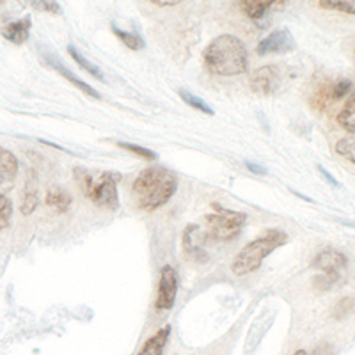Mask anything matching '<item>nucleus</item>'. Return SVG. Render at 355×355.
Here are the masks:
<instances>
[{"instance_id": "f03ea898", "label": "nucleus", "mask_w": 355, "mask_h": 355, "mask_svg": "<svg viewBox=\"0 0 355 355\" xmlns=\"http://www.w3.org/2000/svg\"><path fill=\"white\" fill-rule=\"evenodd\" d=\"M205 66L217 77H234L243 75L249 69V55L245 44L233 34L217 36L206 46Z\"/></svg>"}, {"instance_id": "6ab92c4d", "label": "nucleus", "mask_w": 355, "mask_h": 355, "mask_svg": "<svg viewBox=\"0 0 355 355\" xmlns=\"http://www.w3.org/2000/svg\"><path fill=\"white\" fill-rule=\"evenodd\" d=\"M112 33L116 34L117 40L121 41L123 44H125L126 49L130 50H142L146 46L144 40H142L139 34L135 33H126V31H119V28L116 27V25H112Z\"/></svg>"}, {"instance_id": "423d86ee", "label": "nucleus", "mask_w": 355, "mask_h": 355, "mask_svg": "<svg viewBox=\"0 0 355 355\" xmlns=\"http://www.w3.org/2000/svg\"><path fill=\"white\" fill-rule=\"evenodd\" d=\"M178 295V272L173 265H164L160 272V283H158L155 309L169 311L173 309Z\"/></svg>"}, {"instance_id": "c756f323", "label": "nucleus", "mask_w": 355, "mask_h": 355, "mask_svg": "<svg viewBox=\"0 0 355 355\" xmlns=\"http://www.w3.org/2000/svg\"><path fill=\"white\" fill-rule=\"evenodd\" d=\"M245 166H247V169L250 171V173H254V174H266V171L263 169L261 166H258V164H252V162H247Z\"/></svg>"}, {"instance_id": "dca6fc26", "label": "nucleus", "mask_w": 355, "mask_h": 355, "mask_svg": "<svg viewBox=\"0 0 355 355\" xmlns=\"http://www.w3.org/2000/svg\"><path fill=\"white\" fill-rule=\"evenodd\" d=\"M68 53H69V57H71L73 61L77 62V64L80 66L82 69H85V71H87L89 75H93V77L98 78V80H100V82L105 80V75H103V71H101V69L98 68L96 64H93V62H91V61H87V59H85V57L82 55V53L78 52V50L75 49L73 44H69V46H68Z\"/></svg>"}, {"instance_id": "cd10ccee", "label": "nucleus", "mask_w": 355, "mask_h": 355, "mask_svg": "<svg viewBox=\"0 0 355 355\" xmlns=\"http://www.w3.org/2000/svg\"><path fill=\"white\" fill-rule=\"evenodd\" d=\"M34 6L43 11H49V12H61V6L57 4V2H34Z\"/></svg>"}, {"instance_id": "393cba45", "label": "nucleus", "mask_w": 355, "mask_h": 355, "mask_svg": "<svg viewBox=\"0 0 355 355\" xmlns=\"http://www.w3.org/2000/svg\"><path fill=\"white\" fill-rule=\"evenodd\" d=\"M320 8L323 9H334V11H343L348 15H354L355 6L354 2H338V0H320Z\"/></svg>"}, {"instance_id": "4468645a", "label": "nucleus", "mask_w": 355, "mask_h": 355, "mask_svg": "<svg viewBox=\"0 0 355 355\" xmlns=\"http://www.w3.org/2000/svg\"><path fill=\"white\" fill-rule=\"evenodd\" d=\"M49 64L52 66V68L55 69V71L59 73V75H61V77H64L66 80L71 82V84L75 85V87L80 89V91H82V93H84V94H87V96L100 98V93H98L96 89H93V87H91V85H89V84H85L84 80H80V78H78L77 75H75V73L69 71L68 68H64V66H62L61 62H59V61H55V59H49Z\"/></svg>"}, {"instance_id": "a878e982", "label": "nucleus", "mask_w": 355, "mask_h": 355, "mask_svg": "<svg viewBox=\"0 0 355 355\" xmlns=\"http://www.w3.org/2000/svg\"><path fill=\"white\" fill-rule=\"evenodd\" d=\"M352 91V80L350 78H341L336 84H332V101H338L339 98L347 96Z\"/></svg>"}, {"instance_id": "6e6552de", "label": "nucleus", "mask_w": 355, "mask_h": 355, "mask_svg": "<svg viewBox=\"0 0 355 355\" xmlns=\"http://www.w3.org/2000/svg\"><path fill=\"white\" fill-rule=\"evenodd\" d=\"M295 49V40L286 28L275 31V33L268 34L265 40L258 43V53L259 55H266V53H288Z\"/></svg>"}, {"instance_id": "a211bd4d", "label": "nucleus", "mask_w": 355, "mask_h": 355, "mask_svg": "<svg viewBox=\"0 0 355 355\" xmlns=\"http://www.w3.org/2000/svg\"><path fill=\"white\" fill-rule=\"evenodd\" d=\"M178 94H180V98L185 101L187 105L192 107V109L199 110V112H202V114H208V116H214L215 114V110L211 109V107L208 105L205 100H201L199 96H196L194 93H189L187 89H180V91H178Z\"/></svg>"}, {"instance_id": "39448f33", "label": "nucleus", "mask_w": 355, "mask_h": 355, "mask_svg": "<svg viewBox=\"0 0 355 355\" xmlns=\"http://www.w3.org/2000/svg\"><path fill=\"white\" fill-rule=\"evenodd\" d=\"M211 206H214L215 214L206 215V217L202 218L205 224H201L208 242H210V240L226 242V240L234 239V236L242 231V227L245 226L247 215L242 214V211L226 210V208H222V206L218 205Z\"/></svg>"}, {"instance_id": "1a4fd4ad", "label": "nucleus", "mask_w": 355, "mask_h": 355, "mask_svg": "<svg viewBox=\"0 0 355 355\" xmlns=\"http://www.w3.org/2000/svg\"><path fill=\"white\" fill-rule=\"evenodd\" d=\"M31 17H25L24 20H15L9 21V24L2 25L0 28V34L4 36V40H8L12 44H24L28 40V34H31Z\"/></svg>"}, {"instance_id": "4be33fe9", "label": "nucleus", "mask_w": 355, "mask_h": 355, "mask_svg": "<svg viewBox=\"0 0 355 355\" xmlns=\"http://www.w3.org/2000/svg\"><path fill=\"white\" fill-rule=\"evenodd\" d=\"M12 217V202L6 194L0 192V231H4L9 226Z\"/></svg>"}, {"instance_id": "c85d7f7f", "label": "nucleus", "mask_w": 355, "mask_h": 355, "mask_svg": "<svg viewBox=\"0 0 355 355\" xmlns=\"http://www.w3.org/2000/svg\"><path fill=\"white\" fill-rule=\"evenodd\" d=\"M311 355H332V347L329 343H322L313 350Z\"/></svg>"}, {"instance_id": "2eb2a0df", "label": "nucleus", "mask_w": 355, "mask_h": 355, "mask_svg": "<svg viewBox=\"0 0 355 355\" xmlns=\"http://www.w3.org/2000/svg\"><path fill=\"white\" fill-rule=\"evenodd\" d=\"M18 174V160L11 151L0 148V182L12 183Z\"/></svg>"}, {"instance_id": "b1692460", "label": "nucleus", "mask_w": 355, "mask_h": 355, "mask_svg": "<svg viewBox=\"0 0 355 355\" xmlns=\"http://www.w3.org/2000/svg\"><path fill=\"white\" fill-rule=\"evenodd\" d=\"M119 148H123V150L130 151V153H133V155H139V157L144 158V160H148V162H153L158 158L157 153H153V151L146 150V148H142V146L130 144V142H119Z\"/></svg>"}, {"instance_id": "f257e3e1", "label": "nucleus", "mask_w": 355, "mask_h": 355, "mask_svg": "<svg viewBox=\"0 0 355 355\" xmlns=\"http://www.w3.org/2000/svg\"><path fill=\"white\" fill-rule=\"evenodd\" d=\"M178 189V178L173 171L160 166L146 167L133 182V199L141 210L153 211L169 202Z\"/></svg>"}, {"instance_id": "412c9836", "label": "nucleus", "mask_w": 355, "mask_h": 355, "mask_svg": "<svg viewBox=\"0 0 355 355\" xmlns=\"http://www.w3.org/2000/svg\"><path fill=\"white\" fill-rule=\"evenodd\" d=\"M339 283V272H327L313 279V286L318 291H329Z\"/></svg>"}, {"instance_id": "7ed1b4c3", "label": "nucleus", "mask_w": 355, "mask_h": 355, "mask_svg": "<svg viewBox=\"0 0 355 355\" xmlns=\"http://www.w3.org/2000/svg\"><path fill=\"white\" fill-rule=\"evenodd\" d=\"M73 176L85 198L93 205L107 210H117L119 198H117V180L119 176L105 171H91L85 167H75Z\"/></svg>"}, {"instance_id": "bb28decb", "label": "nucleus", "mask_w": 355, "mask_h": 355, "mask_svg": "<svg viewBox=\"0 0 355 355\" xmlns=\"http://www.w3.org/2000/svg\"><path fill=\"white\" fill-rule=\"evenodd\" d=\"M352 307H354V297H345L338 302V306L334 307V316L338 320L347 318L352 313Z\"/></svg>"}, {"instance_id": "ddd939ff", "label": "nucleus", "mask_w": 355, "mask_h": 355, "mask_svg": "<svg viewBox=\"0 0 355 355\" xmlns=\"http://www.w3.org/2000/svg\"><path fill=\"white\" fill-rule=\"evenodd\" d=\"M242 6V11L245 12L250 20H261L266 12L274 8H283L284 2H263V0H245V2H240Z\"/></svg>"}, {"instance_id": "7c9ffc66", "label": "nucleus", "mask_w": 355, "mask_h": 355, "mask_svg": "<svg viewBox=\"0 0 355 355\" xmlns=\"http://www.w3.org/2000/svg\"><path fill=\"white\" fill-rule=\"evenodd\" d=\"M320 173H323V174H325V178H327V182H329V183H332V185H338V182H336L334 178H332L331 174L327 173V171L323 169V167H320Z\"/></svg>"}, {"instance_id": "f8f14e48", "label": "nucleus", "mask_w": 355, "mask_h": 355, "mask_svg": "<svg viewBox=\"0 0 355 355\" xmlns=\"http://www.w3.org/2000/svg\"><path fill=\"white\" fill-rule=\"evenodd\" d=\"M71 201H73L71 194H69L66 189H62V187H50L46 196H44V202H46V206L53 208V210L59 211V214L68 210L69 206H71Z\"/></svg>"}, {"instance_id": "0eeeda50", "label": "nucleus", "mask_w": 355, "mask_h": 355, "mask_svg": "<svg viewBox=\"0 0 355 355\" xmlns=\"http://www.w3.org/2000/svg\"><path fill=\"white\" fill-rule=\"evenodd\" d=\"M279 69L275 66H261L250 75V89L258 94H274L279 87Z\"/></svg>"}, {"instance_id": "aec40b11", "label": "nucleus", "mask_w": 355, "mask_h": 355, "mask_svg": "<svg viewBox=\"0 0 355 355\" xmlns=\"http://www.w3.org/2000/svg\"><path fill=\"white\" fill-rule=\"evenodd\" d=\"M36 206H37V185L33 182V180H28L27 189H25V194H24V201H21V214L31 215L34 210H36Z\"/></svg>"}, {"instance_id": "f3484780", "label": "nucleus", "mask_w": 355, "mask_h": 355, "mask_svg": "<svg viewBox=\"0 0 355 355\" xmlns=\"http://www.w3.org/2000/svg\"><path fill=\"white\" fill-rule=\"evenodd\" d=\"M338 123L343 130H347L350 135H354L355 132V98L354 94H350L347 105L343 107V110L338 114Z\"/></svg>"}, {"instance_id": "20e7f679", "label": "nucleus", "mask_w": 355, "mask_h": 355, "mask_svg": "<svg viewBox=\"0 0 355 355\" xmlns=\"http://www.w3.org/2000/svg\"><path fill=\"white\" fill-rule=\"evenodd\" d=\"M284 243H288V233L281 230H266L258 239L249 242L240 250L236 258L233 259L231 270L236 277H243L250 272L258 270L263 259L270 256L275 249L283 247Z\"/></svg>"}, {"instance_id": "2f4dec72", "label": "nucleus", "mask_w": 355, "mask_h": 355, "mask_svg": "<svg viewBox=\"0 0 355 355\" xmlns=\"http://www.w3.org/2000/svg\"><path fill=\"white\" fill-rule=\"evenodd\" d=\"M153 4H157V6H176L178 2H176V0H173V2H167V0H155Z\"/></svg>"}, {"instance_id": "9b49d317", "label": "nucleus", "mask_w": 355, "mask_h": 355, "mask_svg": "<svg viewBox=\"0 0 355 355\" xmlns=\"http://www.w3.org/2000/svg\"><path fill=\"white\" fill-rule=\"evenodd\" d=\"M171 336V325L162 327L160 331L155 332L150 339H146V343L139 350L137 355H164V350L167 347Z\"/></svg>"}, {"instance_id": "473e14b6", "label": "nucleus", "mask_w": 355, "mask_h": 355, "mask_svg": "<svg viewBox=\"0 0 355 355\" xmlns=\"http://www.w3.org/2000/svg\"><path fill=\"white\" fill-rule=\"evenodd\" d=\"M293 355H307V352H306V350H304V348H299V350L295 352V354H293Z\"/></svg>"}, {"instance_id": "5701e85b", "label": "nucleus", "mask_w": 355, "mask_h": 355, "mask_svg": "<svg viewBox=\"0 0 355 355\" xmlns=\"http://www.w3.org/2000/svg\"><path fill=\"white\" fill-rule=\"evenodd\" d=\"M354 150H355V142H354V137H345V139H339L338 142H336V151H338L341 157L347 158L350 164H354L355 162V155H354Z\"/></svg>"}, {"instance_id": "9d476101", "label": "nucleus", "mask_w": 355, "mask_h": 355, "mask_svg": "<svg viewBox=\"0 0 355 355\" xmlns=\"http://www.w3.org/2000/svg\"><path fill=\"white\" fill-rule=\"evenodd\" d=\"M347 263L348 259L343 252H339L336 249H325L316 256L313 266L320 268L323 274H327V272H339V268L347 266Z\"/></svg>"}]
</instances>
